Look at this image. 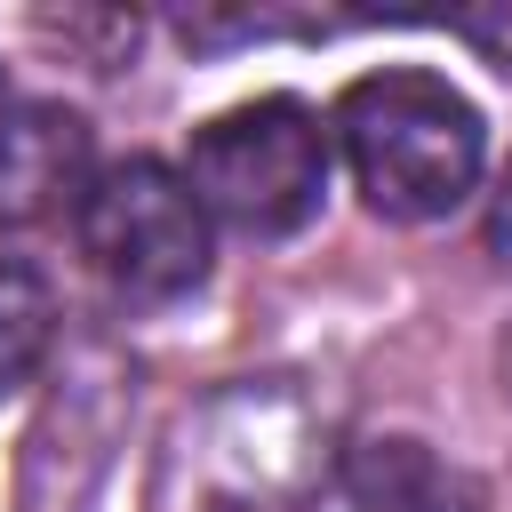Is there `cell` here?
I'll use <instances>...</instances> for the list:
<instances>
[{"mask_svg": "<svg viewBox=\"0 0 512 512\" xmlns=\"http://www.w3.org/2000/svg\"><path fill=\"white\" fill-rule=\"evenodd\" d=\"M336 144L360 184V200L384 224H432L472 200L488 168V128L472 96H456L440 72H368L336 96Z\"/></svg>", "mask_w": 512, "mask_h": 512, "instance_id": "1", "label": "cell"}, {"mask_svg": "<svg viewBox=\"0 0 512 512\" xmlns=\"http://www.w3.org/2000/svg\"><path fill=\"white\" fill-rule=\"evenodd\" d=\"M184 184H192V200L216 224H232L248 240H288V232H304L320 216V192H328V128L296 96L232 104V112H216L192 136Z\"/></svg>", "mask_w": 512, "mask_h": 512, "instance_id": "2", "label": "cell"}, {"mask_svg": "<svg viewBox=\"0 0 512 512\" xmlns=\"http://www.w3.org/2000/svg\"><path fill=\"white\" fill-rule=\"evenodd\" d=\"M72 232H80V256L96 264V280L128 304H176L208 280V208L192 200L184 168H168L152 152L96 168L72 208Z\"/></svg>", "mask_w": 512, "mask_h": 512, "instance_id": "3", "label": "cell"}, {"mask_svg": "<svg viewBox=\"0 0 512 512\" xmlns=\"http://www.w3.org/2000/svg\"><path fill=\"white\" fill-rule=\"evenodd\" d=\"M88 120L64 104H8L0 120V224H32L48 208H80L88 192Z\"/></svg>", "mask_w": 512, "mask_h": 512, "instance_id": "4", "label": "cell"}, {"mask_svg": "<svg viewBox=\"0 0 512 512\" xmlns=\"http://www.w3.org/2000/svg\"><path fill=\"white\" fill-rule=\"evenodd\" d=\"M344 488H352V504L360 512H480V496H472V480L440 456V448H424V440H360L352 456H344Z\"/></svg>", "mask_w": 512, "mask_h": 512, "instance_id": "5", "label": "cell"}, {"mask_svg": "<svg viewBox=\"0 0 512 512\" xmlns=\"http://www.w3.org/2000/svg\"><path fill=\"white\" fill-rule=\"evenodd\" d=\"M48 336H56V296H48V280H40L32 264L0 256V392H16V384L40 368Z\"/></svg>", "mask_w": 512, "mask_h": 512, "instance_id": "6", "label": "cell"}, {"mask_svg": "<svg viewBox=\"0 0 512 512\" xmlns=\"http://www.w3.org/2000/svg\"><path fill=\"white\" fill-rule=\"evenodd\" d=\"M448 32H456L464 48H480L496 72H512V0H496V8H456Z\"/></svg>", "mask_w": 512, "mask_h": 512, "instance_id": "7", "label": "cell"}, {"mask_svg": "<svg viewBox=\"0 0 512 512\" xmlns=\"http://www.w3.org/2000/svg\"><path fill=\"white\" fill-rule=\"evenodd\" d=\"M488 248L496 264H512V168L496 176V200H488Z\"/></svg>", "mask_w": 512, "mask_h": 512, "instance_id": "8", "label": "cell"}, {"mask_svg": "<svg viewBox=\"0 0 512 512\" xmlns=\"http://www.w3.org/2000/svg\"><path fill=\"white\" fill-rule=\"evenodd\" d=\"M0 120H8V88H0Z\"/></svg>", "mask_w": 512, "mask_h": 512, "instance_id": "9", "label": "cell"}]
</instances>
